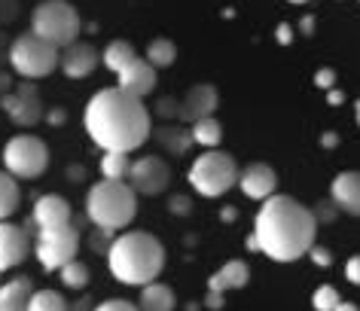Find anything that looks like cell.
Segmentation results:
<instances>
[{"instance_id": "3957f363", "label": "cell", "mask_w": 360, "mask_h": 311, "mask_svg": "<svg viewBox=\"0 0 360 311\" xmlns=\"http://www.w3.org/2000/svg\"><path fill=\"white\" fill-rule=\"evenodd\" d=\"M107 265L120 284L143 287L159 278L162 265H165V247L150 232H122L120 238H113L110 251H107Z\"/></svg>"}, {"instance_id": "ffe728a7", "label": "cell", "mask_w": 360, "mask_h": 311, "mask_svg": "<svg viewBox=\"0 0 360 311\" xmlns=\"http://www.w3.org/2000/svg\"><path fill=\"white\" fill-rule=\"evenodd\" d=\"M31 293L34 287L28 278H13L0 284V311H28Z\"/></svg>"}, {"instance_id": "ab89813d", "label": "cell", "mask_w": 360, "mask_h": 311, "mask_svg": "<svg viewBox=\"0 0 360 311\" xmlns=\"http://www.w3.org/2000/svg\"><path fill=\"white\" fill-rule=\"evenodd\" d=\"M336 311H357V305H351V302H339Z\"/></svg>"}, {"instance_id": "f1b7e54d", "label": "cell", "mask_w": 360, "mask_h": 311, "mask_svg": "<svg viewBox=\"0 0 360 311\" xmlns=\"http://www.w3.org/2000/svg\"><path fill=\"white\" fill-rule=\"evenodd\" d=\"M311 305L318 308V311H336V305H339L336 287H330V284L318 287V290H314V296H311Z\"/></svg>"}, {"instance_id": "cb8c5ba5", "label": "cell", "mask_w": 360, "mask_h": 311, "mask_svg": "<svg viewBox=\"0 0 360 311\" xmlns=\"http://www.w3.org/2000/svg\"><path fill=\"white\" fill-rule=\"evenodd\" d=\"M15 208H19V183H15V174L0 171V220L13 217Z\"/></svg>"}, {"instance_id": "e0dca14e", "label": "cell", "mask_w": 360, "mask_h": 311, "mask_svg": "<svg viewBox=\"0 0 360 311\" xmlns=\"http://www.w3.org/2000/svg\"><path fill=\"white\" fill-rule=\"evenodd\" d=\"M214 107H217V92H214V86H193L190 92H186L184 104H180V117L195 122L202 117H211Z\"/></svg>"}, {"instance_id": "6da1fadb", "label": "cell", "mask_w": 360, "mask_h": 311, "mask_svg": "<svg viewBox=\"0 0 360 311\" xmlns=\"http://www.w3.org/2000/svg\"><path fill=\"white\" fill-rule=\"evenodd\" d=\"M83 126L92 144L101 150L131 153L150 138V113L143 107V98L125 92L122 86H113L89 98Z\"/></svg>"}, {"instance_id": "277c9868", "label": "cell", "mask_w": 360, "mask_h": 311, "mask_svg": "<svg viewBox=\"0 0 360 311\" xmlns=\"http://www.w3.org/2000/svg\"><path fill=\"white\" fill-rule=\"evenodd\" d=\"M86 214L98 229L116 232V229L129 226L138 214V190L125 180L104 177L86 195Z\"/></svg>"}, {"instance_id": "8fae6325", "label": "cell", "mask_w": 360, "mask_h": 311, "mask_svg": "<svg viewBox=\"0 0 360 311\" xmlns=\"http://www.w3.org/2000/svg\"><path fill=\"white\" fill-rule=\"evenodd\" d=\"M28 251H31L28 232H25L22 226L0 220V272L22 265L25 256H28Z\"/></svg>"}, {"instance_id": "d6a6232c", "label": "cell", "mask_w": 360, "mask_h": 311, "mask_svg": "<svg viewBox=\"0 0 360 311\" xmlns=\"http://www.w3.org/2000/svg\"><path fill=\"white\" fill-rule=\"evenodd\" d=\"M205 305H208L211 311L223 308V293L220 290H208V296H205Z\"/></svg>"}, {"instance_id": "7c38bea8", "label": "cell", "mask_w": 360, "mask_h": 311, "mask_svg": "<svg viewBox=\"0 0 360 311\" xmlns=\"http://www.w3.org/2000/svg\"><path fill=\"white\" fill-rule=\"evenodd\" d=\"M238 186H241V192L248 195V199H269V195H275V186H278V174H275V168L272 165H266V162H254V165H248L245 171L238 174Z\"/></svg>"}, {"instance_id": "7bdbcfd3", "label": "cell", "mask_w": 360, "mask_h": 311, "mask_svg": "<svg viewBox=\"0 0 360 311\" xmlns=\"http://www.w3.org/2000/svg\"><path fill=\"white\" fill-rule=\"evenodd\" d=\"M354 110H357V126H360V101L354 104Z\"/></svg>"}, {"instance_id": "d6986e66", "label": "cell", "mask_w": 360, "mask_h": 311, "mask_svg": "<svg viewBox=\"0 0 360 311\" xmlns=\"http://www.w3.org/2000/svg\"><path fill=\"white\" fill-rule=\"evenodd\" d=\"M250 278V269H248V263H241V260H229L223 269H217L211 274V281H208V290H220V293H226V290H238V287H245Z\"/></svg>"}, {"instance_id": "5bb4252c", "label": "cell", "mask_w": 360, "mask_h": 311, "mask_svg": "<svg viewBox=\"0 0 360 311\" xmlns=\"http://www.w3.org/2000/svg\"><path fill=\"white\" fill-rule=\"evenodd\" d=\"M98 65V52L89 46V43H70V46L61 49V70L70 79H83L95 70Z\"/></svg>"}, {"instance_id": "7a4b0ae2", "label": "cell", "mask_w": 360, "mask_h": 311, "mask_svg": "<svg viewBox=\"0 0 360 311\" xmlns=\"http://www.w3.org/2000/svg\"><path fill=\"white\" fill-rule=\"evenodd\" d=\"M318 217L290 195H269L254 220V238L259 253L275 263H293L311 253Z\"/></svg>"}, {"instance_id": "4fadbf2b", "label": "cell", "mask_w": 360, "mask_h": 311, "mask_svg": "<svg viewBox=\"0 0 360 311\" xmlns=\"http://www.w3.org/2000/svg\"><path fill=\"white\" fill-rule=\"evenodd\" d=\"M34 223L40 229H56V226H70V204L65 195H40L34 204Z\"/></svg>"}, {"instance_id": "b9f144b4", "label": "cell", "mask_w": 360, "mask_h": 311, "mask_svg": "<svg viewBox=\"0 0 360 311\" xmlns=\"http://www.w3.org/2000/svg\"><path fill=\"white\" fill-rule=\"evenodd\" d=\"M311 28H314V19H302V31L311 34Z\"/></svg>"}, {"instance_id": "4316f807", "label": "cell", "mask_w": 360, "mask_h": 311, "mask_svg": "<svg viewBox=\"0 0 360 311\" xmlns=\"http://www.w3.org/2000/svg\"><path fill=\"white\" fill-rule=\"evenodd\" d=\"M28 311H68V302L58 290H34Z\"/></svg>"}, {"instance_id": "1f68e13d", "label": "cell", "mask_w": 360, "mask_h": 311, "mask_svg": "<svg viewBox=\"0 0 360 311\" xmlns=\"http://www.w3.org/2000/svg\"><path fill=\"white\" fill-rule=\"evenodd\" d=\"M314 83H318L321 88H333V83H336V74H333L330 67H321L318 74H314Z\"/></svg>"}, {"instance_id": "44dd1931", "label": "cell", "mask_w": 360, "mask_h": 311, "mask_svg": "<svg viewBox=\"0 0 360 311\" xmlns=\"http://www.w3.org/2000/svg\"><path fill=\"white\" fill-rule=\"evenodd\" d=\"M138 308L141 311H174L177 308V296H174V290L171 287H165V284L150 281V284H143V290H141Z\"/></svg>"}, {"instance_id": "484cf974", "label": "cell", "mask_w": 360, "mask_h": 311, "mask_svg": "<svg viewBox=\"0 0 360 311\" xmlns=\"http://www.w3.org/2000/svg\"><path fill=\"white\" fill-rule=\"evenodd\" d=\"M174 58H177V46L171 40H165V37H156L147 46V61L153 67H171L174 65Z\"/></svg>"}, {"instance_id": "52a82bcc", "label": "cell", "mask_w": 360, "mask_h": 311, "mask_svg": "<svg viewBox=\"0 0 360 311\" xmlns=\"http://www.w3.org/2000/svg\"><path fill=\"white\" fill-rule=\"evenodd\" d=\"M79 28H83V22H79L77 10L68 0H43L31 13V31L46 37L49 43H56L58 49L77 43Z\"/></svg>"}, {"instance_id": "74e56055", "label": "cell", "mask_w": 360, "mask_h": 311, "mask_svg": "<svg viewBox=\"0 0 360 311\" xmlns=\"http://www.w3.org/2000/svg\"><path fill=\"white\" fill-rule=\"evenodd\" d=\"M49 122H65V113H61V110H52V113H49Z\"/></svg>"}, {"instance_id": "9a60e30c", "label": "cell", "mask_w": 360, "mask_h": 311, "mask_svg": "<svg viewBox=\"0 0 360 311\" xmlns=\"http://www.w3.org/2000/svg\"><path fill=\"white\" fill-rule=\"evenodd\" d=\"M120 86L138 98H147L156 88V67L143 58H134L129 67L120 70Z\"/></svg>"}, {"instance_id": "83f0119b", "label": "cell", "mask_w": 360, "mask_h": 311, "mask_svg": "<svg viewBox=\"0 0 360 311\" xmlns=\"http://www.w3.org/2000/svg\"><path fill=\"white\" fill-rule=\"evenodd\" d=\"M61 284L70 290H83L86 284H89V269L83 263H77V260H70L68 265H61Z\"/></svg>"}, {"instance_id": "8d00e7d4", "label": "cell", "mask_w": 360, "mask_h": 311, "mask_svg": "<svg viewBox=\"0 0 360 311\" xmlns=\"http://www.w3.org/2000/svg\"><path fill=\"white\" fill-rule=\"evenodd\" d=\"M290 31H293L290 25H278V43H284V46H287V43H290V37H293Z\"/></svg>"}, {"instance_id": "ee69618b", "label": "cell", "mask_w": 360, "mask_h": 311, "mask_svg": "<svg viewBox=\"0 0 360 311\" xmlns=\"http://www.w3.org/2000/svg\"><path fill=\"white\" fill-rule=\"evenodd\" d=\"M290 4H309V0H290Z\"/></svg>"}, {"instance_id": "5b68a950", "label": "cell", "mask_w": 360, "mask_h": 311, "mask_svg": "<svg viewBox=\"0 0 360 311\" xmlns=\"http://www.w3.org/2000/svg\"><path fill=\"white\" fill-rule=\"evenodd\" d=\"M238 165L236 159L229 153H220V150H208V153H202L195 162L190 165V186L205 199H220V195H226L232 186L238 183Z\"/></svg>"}, {"instance_id": "ba28073f", "label": "cell", "mask_w": 360, "mask_h": 311, "mask_svg": "<svg viewBox=\"0 0 360 311\" xmlns=\"http://www.w3.org/2000/svg\"><path fill=\"white\" fill-rule=\"evenodd\" d=\"M4 168L25 180H37L49 168V150L37 135H15L4 147Z\"/></svg>"}, {"instance_id": "8992f818", "label": "cell", "mask_w": 360, "mask_h": 311, "mask_svg": "<svg viewBox=\"0 0 360 311\" xmlns=\"http://www.w3.org/2000/svg\"><path fill=\"white\" fill-rule=\"evenodd\" d=\"M10 65L19 77L40 79V77H49L61 65V49L56 43H49L46 37L31 31V34L15 37V43L10 46Z\"/></svg>"}, {"instance_id": "60d3db41", "label": "cell", "mask_w": 360, "mask_h": 311, "mask_svg": "<svg viewBox=\"0 0 360 311\" xmlns=\"http://www.w3.org/2000/svg\"><path fill=\"white\" fill-rule=\"evenodd\" d=\"M336 135H323V147H336Z\"/></svg>"}, {"instance_id": "836d02e7", "label": "cell", "mask_w": 360, "mask_h": 311, "mask_svg": "<svg viewBox=\"0 0 360 311\" xmlns=\"http://www.w3.org/2000/svg\"><path fill=\"white\" fill-rule=\"evenodd\" d=\"M311 260L318 263V265H330V263H333V256L323 251V247H311Z\"/></svg>"}, {"instance_id": "f35d334b", "label": "cell", "mask_w": 360, "mask_h": 311, "mask_svg": "<svg viewBox=\"0 0 360 311\" xmlns=\"http://www.w3.org/2000/svg\"><path fill=\"white\" fill-rule=\"evenodd\" d=\"M330 104H342V92H336V88H330Z\"/></svg>"}, {"instance_id": "4dcf8cb0", "label": "cell", "mask_w": 360, "mask_h": 311, "mask_svg": "<svg viewBox=\"0 0 360 311\" xmlns=\"http://www.w3.org/2000/svg\"><path fill=\"white\" fill-rule=\"evenodd\" d=\"M345 278L351 284H360V256H351V260L345 263Z\"/></svg>"}, {"instance_id": "ac0fdd59", "label": "cell", "mask_w": 360, "mask_h": 311, "mask_svg": "<svg viewBox=\"0 0 360 311\" xmlns=\"http://www.w3.org/2000/svg\"><path fill=\"white\" fill-rule=\"evenodd\" d=\"M4 110L19 122V126H34L40 119V101L34 95V88H22L19 95H10L4 101Z\"/></svg>"}, {"instance_id": "2e32d148", "label": "cell", "mask_w": 360, "mask_h": 311, "mask_svg": "<svg viewBox=\"0 0 360 311\" xmlns=\"http://www.w3.org/2000/svg\"><path fill=\"white\" fill-rule=\"evenodd\" d=\"M333 201L339 204L345 214L360 217V171H342L330 186Z\"/></svg>"}, {"instance_id": "f546056e", "label": "cell", "mask_w": 360, "mask_h": 311, "mask_svg": "<svg viewBox=\"0 0 360 311\" xmlns=\"http://www.w3.org/2000/svg\"><path fill=\"white\" fill-rule=\"evenodd\" d=\"M95 311H141L134 302H125V299H107L101 305H95Z\"/></svg>"}, {"instance_id": "603a6c76", "label": "cell", "mask_w": 360, "mask_h": 311, "mask_svg": "<svg viewBox=\"0 0 360 311\" xmlns=\"http://www.w3.org/2000/svg\"><path fill=\"white\" fill-rule=\"evenodd\" d=\"M190 135L195 144H202V147H217L220 140H223V126L214 117H202V119H195L193 122V128H190Z\"/></svg>"}, {"instance_id": "d4e9b609", "label": "cell", "mask_w": 360, "mask_h": 311, "mask_svg": "<svg viewBox=\"0 0 360 311\" xmlns=\"http://www.w3.org/2000/svg\"><path fill=\"white\" fill-rule=\"evenodd\" d=\"M129 171H131L129 153H122V150H107L101 159V174L110 177V180H122V177H129Z\"/></svg>"}, {"instance_id": "7402d4cb", "label": "cell", "mask_w": 360, "mask_h": 311, "mask_svg": "<svg viewBox=\"0 0 360 311\" xmlns=\"http://www.w3.org/2000/svg\"><path fill=\"white\" fill-rule=\"evenodd\" d=\"M101 58H104V65H107V67L120 74L122 67H129L131 61L138 58V52H134V46H131L129 40H113L110 46H107V49L101 52Z\"/></svg>"}, {"instance_id": "30bf717a", "label": "cell", "mask_w": 360, "mask_h": 311, "mask_svg": "<svg viewBox=\"0 0 360 311\" xmlns=\"http://www.w3.org/2000/svg\"><path fill=\"white\" fill-rule=\"evenodd\" d=\"M168 180H171V171H168V165L162 162L159 156H143V159H138V162H131L129 183L138 192H143V195H159V192H165Z\"/></svg>"}, {"instance_id": "e575fe53", "label": "cell", "mask_w": 360, "mask_h": 311, "mask_svg": "<svg viewBox=\"0 0 360 311\" xmlns=\"http://www.w3.org/2000/svg\"><path fill=\"white\" fill-rule=\"evenodd\" d=\"M174 104L177 101H171V98H162V101H159V113H162V117H168V113H180V107H174Z\"/></svg>"}, {"instance_id": "9c48e42d", "label": "cell", "mask_w": 360, "mask_h": 311, "mask_svg": "<svg viewBox=\"0 0 360 311\" xmlns=\"http://www.w3.org/2000/svg\"><path fill=\"white\" fill-rule=\"evenodd\" d=\"M77 251H79V235L74 226H56V229H40L37 232L34 253H37L43 269L61 272V265L77 260Z\"/></svg>"}, {"instance_id": "d590c367", "label": "cell", "mask_w": 360, "mask_h": 311, "mask_svg": "<svg viewBox=\"0 0 360 311\" xmlns=\"http://www.w3.org/2000/svg\"><path fill=\"white\" fill-rule=\"evenodd\" d=\"M171 211H177V214H186V211H190V204H186L184 195H174V201H171Z\"/></svg>"}]
</instances>
